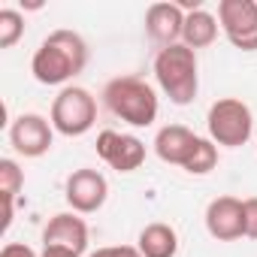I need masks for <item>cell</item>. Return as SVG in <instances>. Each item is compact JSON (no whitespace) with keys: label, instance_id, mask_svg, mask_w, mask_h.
Returning a JSON list of instances; mask_svg holds the SVG:
<instances>
[{"label":"cell","instance_id":"obj_1","mask_svg":"<svg viewBox=\"0 0 257 257\" xmlns=\"http://www.w3.org/2000/svg\"><path fill=\"white\" fill-rule=\"evenodd\" d=\"M88 64V43L76 31H52L31 58V73L40 85H67Z\"/></svg>","mask_w":257,"mask_h":257},{"label":"cell","instance_id":"obj_2","mask_svg":"<svg viewBox=\"0 0 257 257\" xmlns=\"http://www.w3.org/2000/svg\"><path fill=\"white\" fill-rule=\"evenodd\" d=\"M103 103L115 118L134 124V127H152L158 121V109H161L158 91L140 76H118V79L106 82Z\"/></svg>","mask_w":257,"mask_h":257},{"label":"cell","instance_id":"obj_3","mask_svg":"<svg viewBox=\"0 0 257 257\" xmlns=\"http://www.w3.org/2000/svg\"><path fill=\"white\" fill-rule=\"evenodd\" d=\"M155 79L161 85V91L176 103V106H188L197 100L200 91V64H197V52L188 49L185 43L167 46L158 52L155 58Z\"/></svg>","mask_w":257,"mask_h":257},{"label":"cell","instance_id":"obj_4","mask_svg":"<svg viewBox=\"0 0 257 257\" xmlns=\"http://www.w3.org/2000/svg\"><path fill=\"white\" fill-rule=\"evenodd\" d=\"M206 127H209V140L215 146L239 149L254 134V115H251L248 103H242L239 97H221L209 106Z\"/></svg>","mask_w":257,"mask_h":257},{"label":"cell","instance_id":"obj_5","mask_svg":"<svg viewBox=\"0 0 257 257\" xmlns=\"http://www.w3.org/2000/svg\"><path fill=\"white\" fill-rule=\"evenodd\" d=\"M97 124V100L88 88L67 85L52 103V127L64 137H85Z\"/></svg>","mask_w":257,"mask_h":257},{"label":"cell","instance_id":"obj_6","mask_svg":"<svg viewBox=\"0 0 257 257\" xmlns=\"http://www.w3.org/2000/svg\"><path fill=\"white\" fill-rule=\"evenodd\" d=\"M218 25L233 49L257 52V0H221Z\"/></svg>","mask_w":257,"mask_h":257},{"label":"cell","instance_id":"obj_7","mask_svg":"<svg viewBox=\"0 0 257 257\" xmlns=\"http://www.w3.org/2000/svg\"><path fill=\"white\" fill-rule=\"evenodd\" d=\"M55 143L52 118H43L37 112H22L10 124V146L25 158H43Z\"/></svg>","mask_w":257,"mask_h":257},{"label":"cell","instance_id":"obj_8","mask_svg":"<svg viewBox=\"0 0 257 257\" xmlns=\"http://www.w3.org/2000/svg\"><path fill=\"white\" fill-rule=\"evenodd\" d=\"M64 197H67V203H70V209L76 215H91V212L103 209V203L109 197V182H106V176L100 170L82 167V170L70 173Z\"/></svg>","mask_w":257,"mask_h":257},{"label":"cell","instance_id":"obj_9","mask_svg":"<svg viewBox=\"0 0 257 257\" xmlns=\"http://www.w3.org/2000/svg\"><path fill=\"white\" fill-rule=\"evenodd\" d=\"M97 155L118 173H134L146 161V143L134 134L100 131L97 134Z\"/></svg>","mask_w":257,"mask_h":257},{"label":"cell","instance_id":"obj_10","mask_svg":"<svg viewBox=\"0 0 257 257\" xmlns=\"http://www.w3.org/2000/svg\"><path fill=\"white\" fill-rule=\"evenodd\" d=\"M206 230L218 242H236L245 236V206L236 197H215L206 206Z\"/></svg>","mask_w":257,"mask_h":257},{"label":"cell","instance_id":"obj_11","mask_svg":"<svg viewBox=\"0 0 257 257\" xmlns=\"http://www.w3.org/2000/svg\"><path fill=\"white\" fill-rule=\"evenodd\" d=\"M185 10L179 4H152L146 10V34L161 43V49L176 46L182 40V28H185Z\"/></svg>","mask_w":257,"mask_h":257},{"label":"cell","instance_id":"obj_12","mask_svg":"<svg viewBox=\"0 0 257 257\" xmlns=\"http://www.w3.org/2000/svg\"><path fill=\"white\" fill-rule=\"evenodd\" d=\"M43 245H61L82 254L88 248V224L76 212H58L43 227Z\"/></svg>","mask_w":257,"mask_h":257},{"label":"cell","instance_id":"obj_13","mask_svg":"<svg viewBox=\"0 0 257 257\" xmlns=\"http://www.w3.org/2000/svg\"><path fill=\"white\" fill-rule=\"evenodd\" d=\"M197 140L200 137L194 131H188L185 124H167V127H161L158 137H155V152H158V158L164 164H173V167L185 170L188 158L197 149Z\"/></svg>","mask_w":257,"mask_h":257},{"label":"cell","instance_id":"obj_14","mask_svg":"<svg viewBox=\"0 0 257 257\" xmlns=\"http://www.w3.org/2000/svg\"><path fill=\"white\" fill-rule=\"evenodd\" d=\"M137 248H140L143 257H176L179 254V233L164 221L146 224L140 230Z\"/></svg>","mask_w":257,"mask_h":257},{"label":"cell","instance_id":"obj_15","mask_svg":"<svg viewBox=\"0 0 257 257\" xmlns=\"http://www.w3.org/2000/svg\"><path fill=\"white\" fill-rule=\"evenodd\" d=\"M218 19L212 16V13H206L203 7L200 10H191L188 16H185V28H182V43L188 46V49H206V46H212L215 40H218Z\"/></svg>","mask_w":257,"mask_h":257},{"label":"cell","instance_id":"obj_16","mask_svg":"<svg viewBox=\"0 0 257 257\" xmlns=\"http://www.w3.org/2000/svg\"><path fill=\"white\" fill-rule=\"evenodd\" d=\"M215 167H218V146H215L212 140L200 137L194 155H191L188 164H185V173H191V176H206V173H212Z\"/></svg>","mask_w":257,"mask_h":257},{"label":"cell","instance_id":"obj_17","mask_svg":"<svg viewBox=\"0 0 257 257\" xmlns=\"http://www.w3.org/2000/svg\"><path fill=\"white\" fill-rule=\"evenodd\" d=\"M25 37V16L19 10H0V49H13Z\"/></svg>","mask_w":257,"mask_h":257},{"label":"cell","instance_id":"obj_18","mask_svg":"<svg viewBox=\"0 0 257 257\" xmlns=\"http://www.w3.org/2000/svg\"><path fill=\"white\" fill-rule=\"evenodd\" d=\"M25 188V173L13 158L0 161V197H19V191Z\"/></svg>","mask_w":257,"mask_h":257},{"label":"cell","instance_id":"obj_19","mask_svg":"<svg viewBox=\"0 0 257 257\" xmlns=\"http://www.w3.org/2000/svg\"><path fill=\"white\" fill-rule=\"evenodd\" d=\"M88 257H143L137 245H103L97 251H91Z\"/></svg>","mask_w":257,"mask_h":257},{"label":"cell","instance_id":"obj_20","mask_svg":"<svg viewBox=\"0 0 257 257\" xmlns=\"http://www.w3.org/2000/svg\"><path fill=\"white\" fill-rule=\"evenodd\" d=\"M242 206H245V236L257 239V197L242 200Z\"/></svg>","mask_w":257,"mask_h":257},{"label":"cell","instance_id":"obj_21","mask_svg":"<svg viewBox=\"0 0 257 257\" xmlns=\"http://www.w3.org/2000/svg\"><path fill=\"white\" fill-rule=\"evenodd\" d=\"M0 257H40V254L25 242H7L4 251H0Z\"/></svg>","mask_w":257,"mask_h":257},{"label":"cell","instance_id":"obj_22","mask_svg":"<svg viewBox=\"0 0 257 257\" xmlns=\"http://www.w3.org/2000/svg\"><path fill=\"white\" fill-rule=\"evenodd\" d=\"M40 257H82V254H76L70 248H61V245H43Z\"/></svg>","mask_w":257,"mask_h":257}]
</instances>
